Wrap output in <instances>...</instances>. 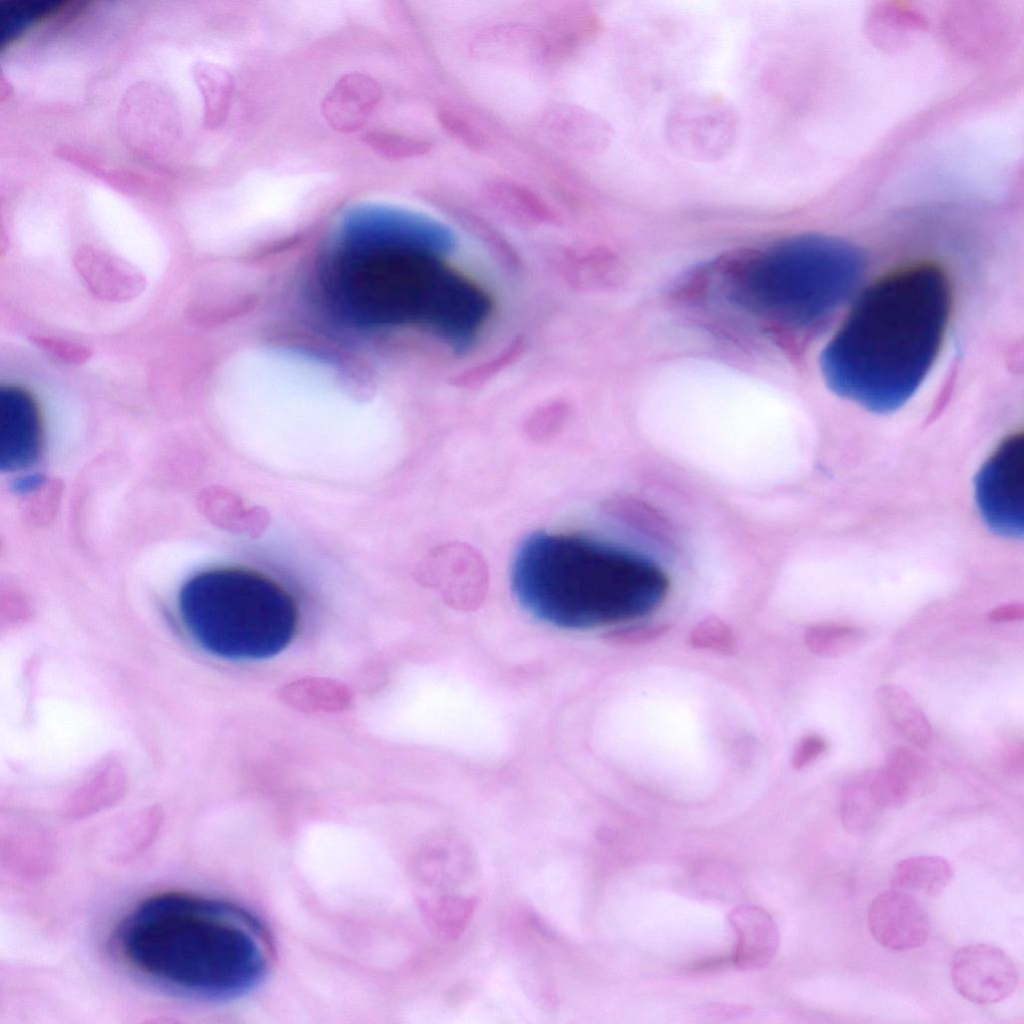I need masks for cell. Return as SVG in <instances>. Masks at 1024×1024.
Wrapping results in <instances>:
<instances>
[{"instance_id": "cell-1", "label": "cell", "mask_w": 1024, "mask_h": 1024, "mask_svg": "<svg viewBox=\"0 0 1024 1024\" xmlns=\"http://www.w3.org/2000/svg\"><path fill=\"white\" fill-rule=\"evenodd\" d=\"M456 237L424 214L361 203L342 216L332 238L325 284L336 311L363 327L417 326L455 353L467 352L491 301L449 268Z\"/></svg>"}, {"instance_id": "cell-2", "label": "cell", "mask_w": 1024, "mask_h": 1024, "mask_svg": "<svg viewBox=\"0 0 1024 1024\" xmlns=\"http://www.w3.org/2000/svg\"><path fill=\"white\" fill-rule=\"evenodd\" d=\"M950 310V284L936 264H913L880 278L820 356L827 386L870 412L896 411L931 370Z\"/></svg>"}, {"instance_id": "cell-3", "label": "cell", "mask_w": 1024, "mask_h": 1024, "mask_svg": "<svg viewBox=\"0 0 1024 1024\" xmlns=\"http://www.w3.org/2000/svg\"><path fill=\"white\" fill-rule=\"evenodd\" d=\"M121 957L162 988L224 1002L245 996L268 974L273 948L261 921L217 898L163 892L140 902L120 922Z\"/></svg>"}, {"instance_id": "cell-4", "label": "cell", "mask_w": 1024, "mask_h": 1024, "mask_svg": "<svg viewBox=\"0 0 1024 1024\" xmlns=\"http://www.w3.org/2000/svg\"><path fill=\"white\" fill-rule=\"evenodd\" d=\"M511 583L529 614L570 630L647 614L669 589L667 574L643 556L587 536L550 532L522 541Z\"/></svg>"}, {"instance_id": "cell-5", "label": "cell", "mask_w": 1024, "mask_h": 1024, "mask_svg": "<svg viewBox=\"0 0 1024 1024\" xmlns=\"http://www.w3.org/2000/svg\"><path fill=\"white\" fill-rule=\"evenodd\" d=\"M865 270V255L856 245L834 236L802 234L737 263L729 272L727 293L747 312L793 329H811L846 304Z\"/></svg>"}, {"instance_id": "cell-6", "label": "cell", "mask_w": 1024, "mask_h": 1024, "mask_svg": "<svg viewBox=\"0 0 1024 1024\" xmlns=\"http://www.w3.org/2000/svg\"><path fill=\"white\" fill-rule=\"evenodd\" d=\"M182 622L206 652L229 660L275 656L292 641L298 607L272 578L241 567H219L189 578L178 595Z\"/></svg>"}, {"instance_id": "cell-7", "label": "cell", "mask_w": 1024, "mask_h": 1024, "mask_svg": "<svg viewBox=\"0 0 1024 1024\" xmlns=\"http://www.w3.org/2000/svg\"><path fill=\"white\" fill-rule=\"evenodd\" d=\"M975 499L987 527L1005 538L1024 533V436H1007L980 467Z\"/></svg>"}, {"instance_id": "cell-8", "label": "cell", "mask_w": 1024, "mask_h": 1024, "mask_svg": "<svg viewBox=\"0 0 1024 1024\" xmlns=\"http://www.w3.org/2000/svg\"><path fill=\"white\" fill-rule=\"evenodd\" d=\"M950 977L957 992L977 1004L1003 1001L1019 983L1018 970L1010 956L985 943L959 948L951 958Z\"/></svg>"}, {"instance_id": "cell-9", "label": "cell", "mask_w": 1024, "mask_h": 1024, "mask_svg": "<svg viewBox=\"0 0 1024 1024\" xmlns=\"http://www.w3.org/2000/svg\"><path fill=\"white\" fill-rule=\"evenodd\" d=\"M42 450L37 406L21 388H0V470L15 472L34 465Z\"/></svg>"}, {"instance_id": "cell-10", "label": "cell", "mask_w": 1024, "mask_h": 1024, "mask_svg": "<svg viewBox=\"0 0 1024 1024\" xmlns=\"http://www.w3.org/2000/svg\"><path fill=\"white\" fill-rule=\"evenodd\" d=\"M868 927L881 946L893 951L919 948L930 934L929 918L922 905L908 892L894 888L871 902Z\"/></svg>"}, {"instance_id": "cell-11", "label": "cell", "mask_w": 1024, "mask_h": 1024, "mask_svg": "<svg viewBox=\"0 0 1024 1024\" xmlns=\"http://www.w3.org/2000/svg\"><path fill=\"white\" fill-rule=\"evenodd\" d=\"M73 264L90 293L101 300H132L146 286L143 274L134 266L92 245L80 246L74 253Z\"/></svg>"}, {"instance_id": "cell-12", "label": "cell", "mask_w": 1024, "mask_h": 1024, "mask_svg": "<svg viewBox=\"0 0 1024 1024\" xmlns=\"http://www.w3.org/2000/svg\"><path fill=\"white\" fill-rule=\"evenodd\" d=\"M729 921L737 943L734 962L740 969H756L767 965L778 948V932L772 918L754 906H740L731 911Z\"/></svg>"}, {"instance_id": "cell-13", "label": "cell", "mask_w": 1024, "mask_h": 1024, "mask_svg": "<svg viewBox=\"0 0 1024 1024\" xmlns=\"http://www.w3.org/2000/svg\"><path fill=\"white\" fill-rule=\"evenodd\" d=\"M436 572L446 593H480L487 580L483 560L463 544L444 545L436 557Z\"/></svg>"}, {"instance_id": "cell-14", "label": "cell", "mask_w": 1024, "mask_h": 1024, "mask_svg": "<svg viewBox=\"0 0 1024 1024\" xmlns=\"http://www.w3.org/2000/svg\"><path fill=\"white\" fill-rule=\"evenodd\" d=\"M876 700L891 724L908 741L926 748L932 740V727L921 707L904 688L886 684L876 691Z\"/></svg>"}, {"instance_id": "cell-15", "label": "cell", "mask_w": 1024, "mask_h": 1024, "mask_svg": "<svg viewBox=\"0 0 1024 1024\" xmlns=\"http://www.w3.org/2000/svg\"><path fill=\"white\" fill-rule=\"evenodd\" d=\"M953 869L948 860L936 855L902 859L892 873L890 885L905 892L937 895L950 883Z\"/></svg>"}, {"instance_id": "cell-16", "label": "cell", "mask_w": 1024, "mask_h": 1024, "mask_svg": "<svg viewBox=\"0 0 1024 1024\" xmlns=\"http://www.w3.org/2000/svg\"><path fill=\"white\" fill-rule=\"evenodd\" d=\"M870 786L868 771L854 775L842 786L839 815L843 827L852 834H863L877 824L882 813Z\"/></svg>"}, {"instance_id": "cell-17", "label": "cell", "mask_w": 1024, "mask_h": 1024, "mask_svg": "<svg viewBox=\"0 0 1024 1024\" xmlns=\"http://www.w3.org/2000/svg\"><path fill=\"white\" fill-rule=\"evenodd\" d=\"M808 649L822 658H839L858 650L866 642L863 629L834 623L814 624L805 630Z\"/></svg>"}, {"instance_id": "cell-18", "label": "cell", "mask_w": 1024, "mask_h": 1024, "mask_svg": "<svg viewBox=\"0 0 1024 1024\" xmlns=\"http://www.w3.org/2000/svg\"><path fill=\"white\" fill-rule=\"evenodd\" d=\"M489 198L508 211L537 219L547 220L552 216L549 207L529 187L511 180H494L487 184Z\"/></svg>"}, {"instance_id": "cell-19", "label": "cell", "mask_w": 1024, "mask_h": 1024, "mask_svg": "<svg viewBox=\"0 0 1024 1024\" xmlns=\"http://www.w3.org/2000/svg\"><path fill=\"white\" fill-rule=\"evenodd\" d=\"M688 643L701 650L732 654L736 638L731 627L722 619L712 616L697 623L690 631Z\"/></svg>"}, {"instance_id": "cell-20", "label": "cell", "mask_w": 1024, "mask_h": 1024, "mask_svg": "<svg viewBox=\"0 0 1024 1024\" xmlns=\"http://www.w3.org/2000/svg\"><path fill=\"white\" fill-rule=\"evenodd\" d=\"M443 129L456 141L473 150L487 145V136L477 122L454 106H444L438 112Z\"/></svg>"}, {"instance_id": "cell-21", "label": "cell", "mask_w": 1024, "mask_h": 1024, "mask_svg": "<svg viewBox=\"0 0 1024 1024\" xmlns=\"http://www.w3.org/2000/svg\"><path fill=\"white\" fill-rule=\"evenodd\" d=\"M884 767L901 779L912 794L920 789L928 777L926 761L914 750L897 746L886 755Z\"/></svg>"}, {"instance_id": "cell-22", "label": "cell", "mask_w": 1024, "mask_h": 1024, "mask_svg": "<svg viewBox=\"0 0 1024 1024\" xmlns=\"http://www.w3.org/2000/svg\"><path fill=\"white\" fill-rule=\"evenodd\" d=\"M868 775L871 792L882 810L901 808L910 799L909 787L884 766L868 770Z\"/></svg>"}, {"instance_id": "cell-23", "label": "cell", "mask_w": 1024, "mask_h": 1024, "mask_svg": "<svg viewBox=\"0 0 1024 1024\" xmlns=\"http://www.w3.org/2000/svg\"><path fill=\"white\" fill-rule=\"evenodd\" d=\"M31 340L48 354L68 364H83L92 355L91 350L87 346L64 339L32 336Z\"/></svg>"}, {"instance_id": "cell-24", "label": "cell", "mask_w": 1024, "mask_h": 1024, "mask_svg": "<svg viewBox=\"0 0 1024 1024\" xmlns=\"http://www.w3.org/2000/svg\"><path fill=\"white\" fill-rule=\"evenodd\" d=\"M563 418L564 411L561 407H549L530 419L526 432L533 440L547 439L558 430Z\"/></svg>"}, {"instance_id": "cell-25", "label": "cell", "mask_w": 1024, "mask_h": 1024, "mask_svg": "<svg viewBox=\"0 0 1024 1024\" xmlns=\"http://www.w3.org/2000/svg\"><path fill=\"white\" fill-rule=\"evenodd\" d=\"M669 627L665 624L640 625L627 627L611 633V638L624 644H647L654 642L666 634Z\"/></svg>"}, {"instance_id": "cell-26", "label": "cell", "mask_w": 1024, "mask_h": 1024, "mask_svg": "<svg viewBox=\"0 0 1024 1024\" xmlns=\"http://www.w3.org/2000/svg\"><path fill=\"white\" fill-rule=\"evenodd\" d=\"M827 748L826 741L818 734H807L796 744L791 758L794 769H802L815 761Z\"/></svg>"}, {"instance_id": "cell-27", "label": "cell", "mask_w": 1024, "mask_h": 1024, "mask_svg": "<svg viewBox=\"0 0 1024 1024\" xmlns=\"http://www.w3.org/2000/svg\"><path fill=\"white\" fill-rule=\"evenodd\" d=\"M45 482V478L39 473H30L16 478L12 483V490L18 494H27L38 490Z\"/></svg>"}, {"instance_id": "cell-28", "label": "cell", "mask_w": 1024, "mask_h": 1024, "mask_svg": "<svg viewBox=\"0 0 1024 1024\" xmlns=\"http://www.w3.org/2000/svg\"><path fill=\"white\" fill-rule=\"evenodd\" d=\"M1024 616V609L1022 605L1013 604L999 607L989 614V619L993 622H1007L1022 619Z\"/></svg>"}]
</instances>
